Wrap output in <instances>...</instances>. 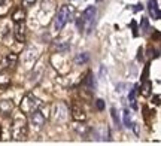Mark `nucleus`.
Here are the masks:
<instances>
[{"label": "nucleus", "instance_id": "obj_1", "mask_svg": "<svg viewBox=\"0 0 161 146\" xmlns=\"http://www.w3.org/2000/svg\"><path fill=\"white\" fill-rule=\"evenodd\" d=\"M42 106V101H40L37 97H35V94H25L21 100V105H19V109L23 113H33L35 111H39V107Z\"/></svg>", "mask_w": 161, "mask_h": 146}, {"label": "nucleus", "instance_id": "obj_2", "mask_svg": "<svg viewBox=\"0 0 161 146\" xmlns=\"http://www.w3.org/2000/svg\"><path fill=\"white\" fill-rule=\"evenodd\" d=\"M70 15H72V6L69 5L61 6L60 11L57 12V15H55V19H54V30L55 31H61L63 27L70 19Z\"/></svg>", "mask_w": 161, "mask_h": 146}, {"label": "nucleus", "instance_id": "obj_3", "mask_svg": "<svg viewBox=\"0 0 161 146\" xmlns=\"http://www.w3.org/2000/svg\"><path fill=\"white\" fill-rule=\"evenodd\" d=\"M12 137L15 140H25V137H27V121L24 116H17L14 119Z\"/></svg>", "mask_w": 161, "mask_h": 146}, {"label": "nucleus", "instance_id": "obj_4", "mask_svg": "<svg viewBox=\"0 0 161 146\" xmlns=\"http://www.w3.org/2000/svg\"><path fill=\"white\" fill-rule=\"evenodd\" d=\"M30 119H31V124L37 128L43 127V124H45V115L39 111H35L33 113H30Z\"/></svg>", "mask_w": 161, "mask_h": 146}, {"label": "nucleus", "instance_id": "obj_5", "mask_svg": "<svg viewBox=\"0 0 161 146\" xmlns=\"http://www.w3.org/2000/svg\"><path fill=\"white\" fill-rule=\"evenodd\" d=\"M148 12L154 19H160V8H158V0H148Z\"/></svg>", "mask_w": 161, "mask_h": 146}, {"label": "nucleus", "instance_id": "obj_6", "mask_svg": "<svg viewBox=\"0 0 161 146\" xmlns=\"http://www.w3.org/2000/svg\"><path fill=\"white\" fill-rule=\"evenodd\" d=\"M14 35H15V39H17L18 42L25 41V27H24V21H21V23H15Z\"/></svg>", "mask_w": 161, "mask_h": 146}, {"label": "nucleus", "instance_id": "obj_7", "mask_svg": "<svg viewBox=\"0 0 161 146\" xmlns=\"http://www.w3.org/2000/svg\"><path fill=\"white\" fill-rule=\"evenodd\" d=\"M94 17H96V8L94 6H88L85 11L82 12V18L85 19L86 23H92Z\"/></svg>", "mask_w": 161, "mask_h": 146}, {"label": "nucleus", "instance_id": "obj_8", "mask_svg": "<svg viewBox=\"0 0 161 146\" xmlns=\"http://www.w3.org/2000/svg\"><path fill=\"white\" fill-rule=\"evenodd\" d=\"M24 18H25V12H24V9L23 8H17L15 12H14V15H12L14 23H21V21H24Z\"/></svg>", "mask_w": 161, "mask_h": 146}, {"label": "nucleus", "instance_id": "obj_9", "mask_svg": "<svg viewBox=\"0 0 161 146\" xmlns=\"http://www.w3.org/2000/svg\"><path fill=\"white\" fill-rule=\"evenodd\" d=\"M14 109V105H12V101L9 100H3V101H0V112L2 113H11V111Z\"/></svg>", "mask_w": 161, "mask_h": 146}, {"label": "nucleus", "instance_id": "obj_10", "mask_svg": "<svg viewBox=\"0 0 161 146\" xmlns=\"http://www.w3.org/2000/svg\"><path fill=\"white\" fill-rule=\"evenodd\" d=\"M151 91H152V84L149 81H146L142 84V88H140V94L143 97H149L151 95Z\"/></svg>", "mask_w": 161, "mask_h": 146}, {"label": "nucleus", "instance_id": "obj_11", "mask_svg": "<svg viewBox=\"0 0 161 146\" xmlns=\"http://www.w3.org/2000/svg\"><path fill=\"white\" fill-rule=\"evenodd\" d=\"M72 115H73V119H76V121H84V119H85V113H84V111H80L78 106H73Z\"/></svg>", "mask_w": 161, "mask_h": 146}, {"label": "nucleus", "instance_id": "obj_12", "mask_svg": "<svg viewBox=\"0 0 161 146\" xmlns=\"http://www.w3.org/2000/svg\"><path fill=\"white\" fill-rule=\"evenodd\" d=\"M17 63H18V57L15 55V54H9V55H6L5 64L8 66V67H15Z\"/></svg>", "mask_w": 161, "mask_h": 146}, {"label": "nucleus", "instance_id": "obj_13", "mask_svg": "<svg viewBox=\"0 0 161 146\" xmlns=\"http://www.w3.org/2000/svg\"><path fill=\"white\" fill-rule=\"evenodd\" d=\"M11 84V76L8 72H0V87H8Z\"/></svg>", "mask_w": 161, "mask_h": 146}, {"label": "nucleus", "instance_id": "obj_14", "mask_svg": "<svg viewBox=\"0 0 161 146\" xmlns=\"http://www.w3.org/2000/svg\"><path fill=\"white\" fill-rule=\"evenodd\" d=\"M11 2L12 0H0V15H3L8 12L9 6H11Z\"/></svg>", "mask_w": 161, "mask_h": 146}, {"label": "nucleus", "instance_id": "obj_15", "mask_svg": "<svg viewBox=\"0 0 161 146\" xmlns=\"http://www.w3.org/2000/svg\"><path fill=\"white\" fill-rule=\"evenodd\" d=\"M75 61H76V64H84V63H86V61H88V54L86 52L78 54V55H76V58H75Z\"/></svg>", "mask_w": 161, "mask_h": 146}, {"label": "nucleus", "instance_id": "obj_16", "mask_svg": "<svg viewBox=\"0 0 161 146\" xmlns=\"http://www.w3.org/2000/svg\"><path fill=\"white\" fill-rule=\"evenodd\" d=\"M122 116H124V124H125V127H131V118H130V112L127 111V109H124V112H122Z\"/></svg>", "mask_w": 161, "mask_h": 146}, {"label": "nucleus", "instance_id": "obj_17", "mask_svg": "<svg viewBox=\"0 0 161 146\" xmlns=\"http://www.w3.org/2000/svg\"><path fill=\"white\" fill-rule=\"evenodd\" d=\"M110 113H112V118H114V122H115L116 125H119V119H118V116H116V111L115 109H112Z\"/></svg>", "mask_w": 161, "mask_h": 146}, {"label": "nucleus", "instance_id": "obj_18", "mask_svg": "<svg viewBox=\"0 0 161 146\" xmlns=\"http://www.w3.org/2000/svg\"><path fill=\"white\" fill-rule=\"evenodd\" d=\"M36 0H23V6H25V8H29V6L35 5Z\"/></svg>", "mask_w": 161, "mask_h": 146}, {"label": "nucleus", "instance_id": "obj_19", "mask_svg": "<svg viewBox=\"0 0 161 146\" xmlns=\"http://www.w3.org/2000/svg\"><path fill=\"white\" fill-rule=\"evenodd\" d=\"M97 107L100 109V111L104 107V101H103V100H97Z\"/></svg>", "mask_w": 161, "mask_h": 146}, {"label": "nucleus", "instance_id": "obj_20", "mask_svg": "<svg viewBox=\"0 0 161 146\" xmlns=\"http://www.w3.org/2000/svg\"><path fill=\"white\" fill-rule=\"evenodd\" d=\"M152 103H154L155 106L160 105V95H155V97H154V100H152Z\"/></svg>", "mask_w": 161, "mask_h": 146}]
</instances>
